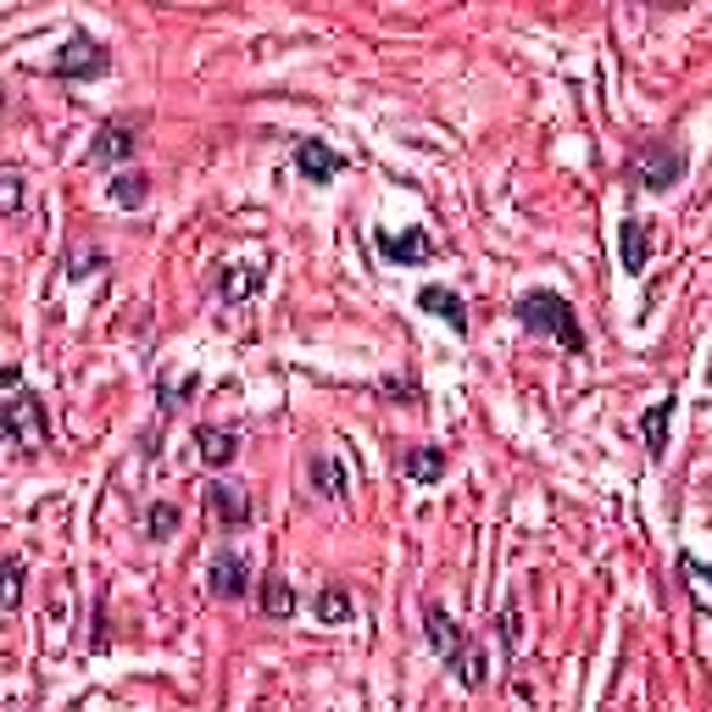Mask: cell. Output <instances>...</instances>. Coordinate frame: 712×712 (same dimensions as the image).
Listing matches in <instances>:
<instances>
[{
    "label": "cell",
    "mask_w": 712,
    "mask_h": 712,
    "mask_svg": "<svg viewBox=\"0 0 712 712\" xmlns=\"http://www.w3.org/2000/svg\"><path fill=\"white\" fill-rule=\"evenodd\" d=\"M518 323L534 329V334H552V340L568 345V351H585V329H579L568 296H557V290H529V296H518Z\"/></svg>",
    "instance_id": "cell-1"
},
{
    "label": "cell",
    "mask_w": 712,
    "mask_h": 712,
    "mask_svg": "<svg viewBox=\"0 0 712 712\" xmlns=\"http://www.w3.org/2000/svg\"><path fill=\"white\" fill-rule=\"evenodd\" d=\"M0 429H7V440L18 445V452H45L51 445V429H45V407L40 396H29L18 385V368H7V412H0Z\"/></svg>",
    "instance_id": "cell-2"
},
{
    "label": "cell",
    "mask_w": 712,
    "mask_h": 712,
    "mask_svg": "<svg viewBox=\"0 0 712 712\" xmlns=\"http://www.w3.org/2000/svg\"><path fill=\"white\" fill-rule=\"evenodd\" d=\"M630 178H635L646 196H668L679 178H685V151H679V145H652V151L635 156Z\"/></svg>",
    "instance_id": "cell-3"
},
{
    "label": "cell",
    "mask_w": 712,
    "mask_h": 712,
    "mask_svg": "<svg viewBox=\"0 0 712 712\" xmlns=\"http://www.w3.org/2000/svg\"><path fill=\"white\" fill-rule=\"evenodd\" d=\"M107 67H112L107 45H101V40H89V34H73V40L56 51V62H51V73L67 78V84H78V78H101Z\"/></svg>",
    "instance_id": "cell-4"
},
{
    "label": "cell",
    "mask_w": 712,
    "mask_h": 712,
    "mask_svg": "<svg viewBox=\"0 0 712 712\" xmlns=\"http://www.w3.org/2000/svg\"><path fill=\"white\" fill-rule=\"evenodd\" d=\"M423 635H429V646L445 657V668H452L463 652H468V635H463V623L452 618V612H445V607H429L423 612Z\"/></svg>",
    "instance_id": "cell-5"
},
{
    "label": "cell",
    "mask_w": 712,
    "mask_h": 712,
    "mask_svg": "<svg viewBox=\"0 0 712 712\" xmlns=\"http://www.w3.org/2000/svg\"><path fill=\"white\" fill-rule=\"evenodd\" d=\"M618 256H623V274H630V279L646 274V256H652V229H646V218H623V223H618Z\"/></svg>",
    "instance_id": "cell-6"
},
{
    "label": "cell",
    "mask_w": 712,
    "mask_h": 712,
    "mask_svg": "<svg viewBox=\"0 0 712 712\" xmlns=\"http://www.w3.org/2000/svg\"><path fill=\"white\" fill-rule=\"evenodd\" d=\"M374 245H379V256L385 262H396V267H418V262H429V234L423 229H401V234H374Z\"/></svg>",
    "instance_id": "cell-7"
},
{
    "label": "cell",
    "mask_w": 712,
    "mask_h": 712,
    "mask_svg": "<svg viewBox=\"0 0 712 712\" xmlns=\"http://www.w3.org/2000/svg\"><path fill=\"white\" fill-rule=\"evenodd\" d=\"M296 167H301V178H312V185H329V178H340L345 156L334 145H323V140H301L296 145Z\"/></svg>",
    "instance_id": "cell-8"
},
{
    "label": "cell",
    "mask_w": 712,
    "mask_h": 712,
    "mask_svg": "<svg viewBox=\"0 0 712 712\" xmlns=\"http://www.w3.org/2000/svg\"><path fill=\"white\" fill-rule=\"evenodd\" d=\"M134 151H140V129L107 123V129L96 134V145H89V162H96V167H112V162H123V156H134Z\"/></svg>",
    "instance_id": "cell-9"
},
{
    "label": "cell",
    "mask_w": 712,
    "mask_h": 712,
    "mask_svg": "<svg viewBox=\"0 0 712 712\" xmlns=\"http://www.w3.org/2000/svg\"><path fill=\"white\" fill-rule=\"evenodd\" d=\"M196 452H201L207 468H229V463L240 457V434H234V429H218V423H201V429H196Z\"/></svg>",
    "instance_id": "cell-10"
},
{
    "label": "cell",
    "mask_w": 712,
    "mask_h": 712,
    "mask_svg": "<svg viewBox=\"0 0 712 712\" xmlns=\"http://www.w3.org/2000/svg\"><path fill=\"white\" fill-rule=\"evenodd\" d=\"M418 307L434 312V318H445L457 334H468V307H463L457 290H445V285H423V290H418Z\"/></svg>",
    "instance_id": "cell-11"
},
{
    "label": "cell",
    "mask_w": 712,
    "mask_h": 712,
    "mask_svg": "<svg viewBox=\"0 0 712 712\" xmlns=\"http://www.w3.org/2000/svg\"><path fill=\"white\" fill-rule=\"evenodd\" d=\"M207 507H212V518H223L229 529H240V523L251 518L245 490H240V485H229V479H212V485H207Z\"/></svg>",
    "instance_id": "cell-12"
},
{
    "label": "cell",
    "mask_w": 712,
    "mask_h": 712,
    "mask_svg": "<svg viewBox=\"0 0 712 712\" xmlns=\"http://www.w3.org/2000/svg\"><path fill=\"white\" fill-rule=\"evenodd\" d=\"M245 590H251V568H245V557L223 552V557L212 563V596H223V601H240Z\"/></svg>",
    "instance_id": "cell-13"
},
{
    "label": "cell",
    "mask_w": 712,
    "mask_h": 712,
    "mask_svg": "<svg viewBox=\"0 0 712 712\" xmlns=\"http://www.w3.org/2000/svg\"><path fill=\"white\" fill-rule=\"evenodd\" d=\"M668 429H674V401H652L646 418H641V434H646V457L663 463L668 457Z\"/></svg>",
    "instance_id": "cell-14"
},
{
    "label": "cell",
    "mask_w": 712,
    "mask_h": 712,
    "mask_svg": "<svg viewBox=\"0 0 712 712\" xmlns=\"http://www.w3.org/2000/svg\"><path fill=\"white\" fill-rule=\"evenodd\" d=\"M256 601H262V612L274 618V623H285V618L296 612V590H290V579H279V574H267V579H262Z\"/></svg>",
    "instance_id": "cell-15"
},
{
    "label": "cell",
    "mask_w": 712,
    "mask_h": 712,
    "mask_svg": "<svg viewBox=\"0 0 712 712\" xmlns=\"http://www.w3.org/2000/svg\"><path fill=\"white\" fill-rule=\"evenodd\" d=\"M407 479L412 485L445 479V452H440V445H412V452H407Z\"/></svg>",
    "instance_id": "cell-16"
},
{
    "label": "cell",
    "mask_w": 712,
    "mask_h": 712,
    "mask_svg": "<svg viewBox=\"0 0 712 712\" xmlns=\"http://www.w3.org/2000/svg\"><path fill=\"white\" fill-rule=\"evenodd\" d=\"M312 612H318V623H351V618H356V601H351L345 585H323L318 601H312Z\"/></svg>",
    "instance_id": "cell-17"
},
{
    "label": "cell",
    "mask_w": 712,
    "mask_h": 712,
    "mask_svg": "<svg viewBox=\"0 0 712 712\" xmlns=\"http://www.w3.org/2000/svg\"><path fill=\"white\" fill-rule=\"evenodd\" d=\"M262 279H267L262 267H251V262H234L229 274H223V285H218V290H223V301H245L251 290H262Z\"/></svg>",
    "instance_id": "cell-18"
},
{
    "label": "cell",
    "mask_w": 712,
    "mask_h": 712,
    "mask_svg": "<svg viewBox=\"0 0 712 712\" xmlns=\"http://www.w3.org/2000/svg\"><path fill=\"white\" fill-rule=\"evenodd\" d=\"M679 579H685V590L696 596V607L712 612V568L696 563V557H679Z\"/></svg>",
    "instance_id": "cell-19"
},
{
    "label": "cell",
    "mask_w": 712,
    "mask_h": 712,
    "mask_svg": "<svg viewBox=\"0 0 712 712\" xmlns=\"http://www.w3.org/2000/svg\"><path fill=\"white\" fill-rule=\"evenodd\" d=\"M312 485H318V496H329V501H340L351 485H345V468L334 463V457H312Z\"/></svg>",
    "instance_id": "cell-20"
},
{
    "label": "cell",
    "mask_w": 712,
    "mask_h": 712,
    "mask_svg": "<svg viewBox=\"0 0 712 712\" xmlns=\"http://www.w3.org/2000/svg\"><path fill=\"white\" fill-rule=\"evenodd\" d=\"M452 668H457V679H463L468 690H485V685H490V657H485L479 646H468V652H463Z\"/></svg>",
    "instance_id": "cell-21"
},
{
    "label": "cell",
    "mask_w": 712,
    "mask_h": 712,
    "mask_svg": "<svg viewBox=\"0 0 712 712\" xmlns=\"http://www.w3.org/2000/svg\"><path fill=\"white\" fill-rule=\"evenodd\" d=\"M145 196H151V178L145 173H118L112 178V201L118 207H145Z\"/></svg>",
    "instance_id": "cell-22"
},
{
    "label": "cell",
    "mask_w": 712,
    "mask_h": 712,
    "mask_svg": "<svg viewBox=\"0 0 712 712\" xmlns=\"http://www.w3.org/2000/svg\"><path fill=\"white\" fill-rule=\"evenodd\" d=\"M145 529H151V541H167V534L178 529V507H173V501H156L151 518H145Z\"/></svg>",
    "instance_id": "cell-23"
},
{
    "label": "cell",
    "mask_w": 712,
    "mask_h": 712,
    "mask_svg": "<svg viewBox=\"0 0 712 712\" xmlns=\"http://www.w3.org/2000/svg\"><path fill=\"white\" fill-rule=\"evenodd\" d=\"M101 267H107L101 251H73L67 256V279H89V274H101Z\"/></svg>",
    "instance_id": "cell-24"
},
{
    "label": "cell",
    "mask_w": 712,
    "mask_h": 712,
    "mask_svg": "<svg viewBox=\"0 0 712 712\" xmlns=\"http://www.w3.org/2000/svg\"><path fill=\"white\" fill-rule=\"evenodd\" d=\"M501 641H507V652H518V641H523V607L518 601H507V612H501Z\"/></svg>",
    "instance_id": "cell-25"
},
{
    "label": "cell",
    "mask_w": 712,
    "mask_h": 712,
    "mask_svg": "<svg viewBox=\"0 0 712 712\" xmlns=\"http://www.w3.org/2000/svg\"><path fill=\"white\" fill-rule=\"evenodd\" d=\"M18 207H23V178H18V173H7V178H0V212L12 218Z\"/></svg>",
    "instance_id": "cell-26"
},
{
    "label": "cell",
    "mask_w": 712,
    "mask_h": 712,
    "mask_svg": "<svg viewBox=\"0 0 712 712\" xmlns=\"http://www.w3.org/2000/svg\"><path fill=\"white\" fill-rule=\"evenodd\" d=\"M23 601V557H7V612H18Z\"/></svg>",
    "instance_id": "cell-27"
},
{
    "label": "cell",
    "mask_w": 712,
    "mask_h": 712,
    "mask_svg": "<svg viewBox=\"0 0 712 712\" xmlns=\"http://www.w3.org/2000/svg\"><path fill=\"white\" fill-rule=\"evenodd\" d=\"M196 390H201V379H178V385L167 379V385H162V412H173L178 401H185V396H196Z\"/></svg>",
    "instance_id": "cell-28"
}]
</instances>
